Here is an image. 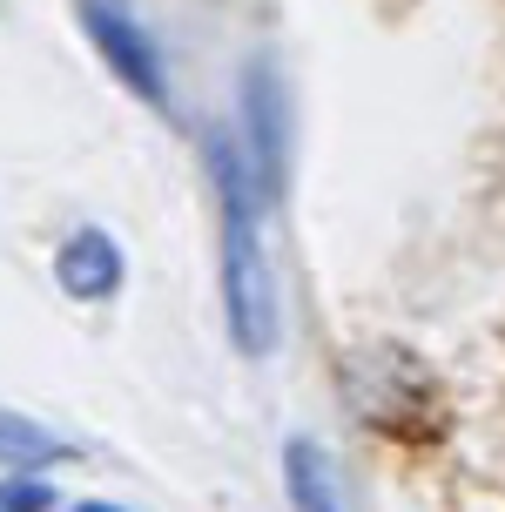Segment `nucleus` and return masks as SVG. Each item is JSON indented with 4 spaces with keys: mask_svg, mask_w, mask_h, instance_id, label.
Masks as SVG:
<instances>
[{
    "mask_svg": "<svg viewBox=\"0 0 505 512\" xmlns=\"http://www.w3.org/2000/svg\"><path fill=\"white\" fill-rule=\"evenodd\" d=\"M209 169H216V189H223V297H229V331L236 344L263 358L270 337H277V290H270V263H263V243H256V203L250 182H243V162L229 142L209 149Z\"/></svg>",
    "mask_w": 505,
    "mask_h": 512,
    "instance_id": "obj_1",
    "label": "nucleus"
},
{
    "mask_svg": "<svg viewBox=\"0 0 505 512\" xmlns=\"http://www.w3.org/2000/svg\"><path fill=\"white\" fill-rule=\"evenodd\" d=\"M81 21H88V34H95L101 61L115 68V75L142 95L149 108H169V81H162V54L149 48V34L128 21L122 7H108V0H81Z\"/></svg>",
    "mask_w": 505,
    "mask_h": 512,
    "instance_id": "obj_2",
    "label": "nucleus"
},
{
    "mask_svg": "<svg viewBox=\"0 0 505 512\" xmlns=\"http://www.w3.org/2000/svg\"><path fill=\"white\" fill-rule=\"evenodd\" d=\"M115 283H122V256L101 230H81L61 243V290L68 297H108Z\"/></svg>",
    "mask_w": 505,
    "mask_h": 512,
    "instance_id": "obj_3",
    "label": "nucleus"
},
{
    "mask_svg": "<svg viewBox=\"0 0 505 512\" xmlns=\"http://www.w3.org/2000/svg\"><path fill=\"white\" fill-rule=\"evenodd\" d=\"M54 459H68V445L54 432H41L34 418H14V411H0V465H54Z\"/></svg>",
    "mask_w": 505,
    "mask_h": 512,
    "instance_id": "obj_4",
    "label": "nucleus"
},
{
    "mask_svg": "<svg viewBox=\"0 0 505 512\" xmlns=\"http://www.w3.org/2000/svg\"><path fill=\"white\" fill-rule=\"evenodd\" d=\"M290 499H297V512H337L330 465H324V452H317L310 438H297V445H290Z\"/></svg>",
    "mask_w": 505,
    "mask_h": 512,
    "instance_id": "obj_5",
    "label": "nucleus"
},
{
    "mask_svg": "<svg viewBox=\"0 0 505 512\" xmlns=\"http://www.w3.org/2000/svg\"><path fill=\"white\" fill-rule=\"evenodd\" d=\"M0 512H48V486H0Z\"/></svg>",
    "mask_w": 505,
    "mask_h": 512,
    "instance_id": "obj_6",
    "label": "nucleus"
},
{
    "mask_svg": "<svg viewBox=\"0 0 505 512\" xmlns=\"http://www.w3.org/2000/svg\"><path fill=\"white\" fill-rule=\"evenodd\" d=\"M75 512H122V506H75Z\"/></svg>",
    "mask_w": 505,
    "mask_h": 512,
    "instance_id": "obj_7",
    "label": "nucleus"
}]
</instances>
